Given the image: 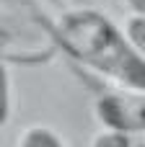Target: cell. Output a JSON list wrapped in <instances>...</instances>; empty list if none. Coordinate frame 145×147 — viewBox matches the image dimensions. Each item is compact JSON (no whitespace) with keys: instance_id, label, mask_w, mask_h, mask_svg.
Returning <instances> with one entry per match:
<instances>
[{"instance_id":"1","label":"cell","mask_w":145,"mask_h":147,"mask_svg":"<svg viewBox=\"0 0 145 147\" xmlns=\"http://www.w3.org/2000/svg\"><path fill=\"white\" fill-rule=\"evenodd\" d=\"M57 47L78 65L99 72L125 90H145V57L96 8H67L52 18Z\"/></svg>"},{"instance_id":"2","label":"cell","mask_w":145,"mask_h":147,"mask_svg":"<svg viewBox=\"0 0 145 147\" xmlns=\"http://www.w3.org/2000/svg\"><path fill=\"white\" fill-rule=\"evenodd\" d=\"M57 47L52 21L31 0H3V62L39 65L52 59Z\"/></svg>"},{"instance_id":"3","label":"cell","mask_w":145,"mask_h":147,"mask_svg":"<svg viewBox=\"0 0 145 147\" xmlns=\"http://www.w3.org/2000/svg\"><path fill=\"white\" fill-rule=\"evenodd\" d=\"M96 119L106 132L117 134H145V90H109L93 103Z\"/></svg>"},{"instance_id":"4","label":"cell","mask_w":145,"mask_h":147,"mask_svg":"<svg viewBox=\"0 0 145 147\" xmlns=\"http://www.w3.org/2000/svg\"><path fill=\"white\" fill-rule=\"evenodd\" d=\"M18 147H65V145H62V140L52 129H47V127H31V129H26L21 134Z\"/></svg>"},{"instance_id":"5","label":"cell","mask_w":145,"mask_h":147,"mask_svg":"<svg viewBox=\"0 0 145 147\" xmlns=\"http://www.w3.org/2000/svg\"><path fill=\"white\" fill-rule=\"evenodd\" d=\"M125 31H127L130 41L138 47V52L145 57V16L132 13V16L127 18V23H125Z\"/></svg>"},{"instance_id":"6","label":"cell","mask_w":145,"mask_h":147,"mask_svg":"<svg viewBox=\"0 0 145 147\" xmlns=\"http://www.w3.org/2000/svg\"><path fill=\"white\" fill-rule=\"evenodd\" d=\"M127 3V8L132 10V13H140V16H145V0H125Z\"/></svg>"}]
</instances>
